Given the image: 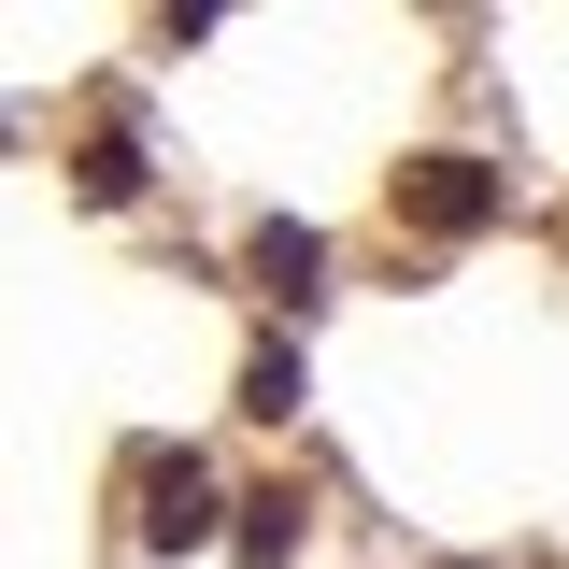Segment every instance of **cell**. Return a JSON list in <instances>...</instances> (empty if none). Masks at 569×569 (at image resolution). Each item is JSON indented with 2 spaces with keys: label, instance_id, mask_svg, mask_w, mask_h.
Returning <instances> with one entry per match:
<instances>
[{
  "label": "cell",
  "instance_id": "5b68a950",
  "mask_svg": "<svg viewBox=\"0 0 569 569\" xmlns=\"http://www.w3.org/2000/svg\"><path fill=\"white\" fill-rule=\"evenodd\" d=\"M299 556V498H242V569H284Z\"/></svg>",
  "mask_w": 569,
  "mask_h": 569
},
{
  "label": "cell",
  "instance_id": "8992f818",
  "mask_svg": "<svg viewBox=\"0 0 569 569\" xmlns=\"http://www.w3.org/2000/svg\"><path fill=\"white\" fill-rule=\"evenodd\" d=\"M86 200H142V142H129V129L86 142Z\"/></svg>",
  "mask_w": 569,
  "mask_h": 569
},
{
  "label": "cell",
  "instance_id": "277c9868",
  "mask_svg": "<svg viewBox=\"0 0 569 569\" xmlns=\"http://www.w3.org/2000/svg\"><path fill=\"white\" fill-rule=\"evenodd\" d=\"M242 413H257V427L299 413V342H257V356H242Z\"/></svg>",
  "mask_w": 569,
  "mask_h": 569
},
{
  "label": "cell",
  "instance_id": "7a4b0ae2",
  "mask_svg": "<svg viewBox=\"0 0 569 569\" xmlns=\"http://www.w3.org/2000/svg\"><path fill=\"white\" fill-rule=\"evenodd\" d=\"M213 512H228V498H213L200 456H142V541H157V556H200Z\"/></svg>",
  "mask_w": 569,
  "mask_h": 569
},
{
  "label": "cell",
  "instance_id": "3957f363",
  "mask_svg": "<svg viewBox=\"0 0 569 569\" xmlns=\"http://www.w3.org/2000/svg\"><path fill=\"white\" fill-rule=\"evenodd\" d=\"M313 271H328V242H313L299 213H271V228H257V284H271V299H313Z\"/></svg>",
  "mask_w": 569,
  "mask_h": 569
},
{
  "label": "cell",
  "instance_id": "6da1fadb",
  "mask_svg": "<svg viewBox=\"0 0 569 569\" xmlns=\"http://www.w3.org/2000/svg\"><path fill=\"white\" fill-rule=\"evenodd\" d=\"M399 213H413L427 242H470V228L512 213V171H485V157H413L399 171Z\"/></svg>",
  "mask_w": 569,
  "mask_h": 569
}]
</instances>
